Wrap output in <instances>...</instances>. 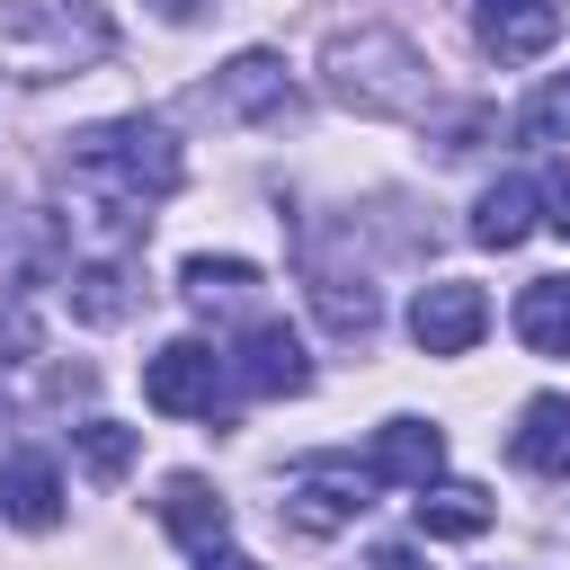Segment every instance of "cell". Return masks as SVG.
Returning <instances> with one entry per match:
<instances>
[{
	"label": "cell",
	"mask_w": 570,
	"mask_h": 570,
	"mask_svg": "<svg viewBox=\"0 0 570 570\" xmlns=\"http://www.w3.org/2000/svg\"><path fill=\"white\" fill-rule=\"evenodd\" d=\"M543 205H552V223H561V232H570V169H561V178H552V196H543Z\"/></svg>",
	"instance_id": "cell-25"
},
{
	"label": "cell",
	"mask_w": 570,
	"mask_h": 570,
	"mask_svg": "<svg viewBox=\"0 0 570 570\" xmlns=\"http://www.w3.org/2000/svg\"><path fill=\"white\" fill-rule=\"evenodd\" d=\"M517 463L525 472H543V481H570V401L561 392H534L525 410H517Z\"/></svg>",
	"instance_id": "cell-14"
},
{
	"label": "cell",
	"mask_w": 570,
	"mask_h": 570,
	"mask_svg": "<svg viewBox=\"0 0 570 570\" xmlns=\"http://www.w3.org/2000/svg\"><path fill=\"white\" fill-rule=\"evenodd\" d=\"M481 53H499V62H534V53H552L561 45V0H481Z\"/></svg>",
	"instance_id": "cell-9"
},
{
	"label": "cell",
	"mask_w": 570,
	"mask_h": 570,
	"mask_svg": "<svg viewBox=\"0 0 570 570\" xmlns=\"http://www.w3.org/2000/svg\"><path fill=\"white\" fill-rule=\"evenodd\" d=\"M107 53H116V18L98 0H9V18H0V62L18 80H62Z\"/></svg>",
	"instance_id": "cell-3"
},
{
	"label": "cell",
	"mask_w": 570,
	"mask_h": 570,
	"mask_svg": "<svg viewBox=\"0 0 570 570\" xmlns=\"http://www.w3.org/2000/svg\"><path fill=\"white\" fill-rule=\"evenodd\" d=\"M71 445H80V463H89L98 481H125L142 436H134V428H116V419H80V428H71Z\"/></svg>",
	"instance_id": "cell-20"
},
{
	"label": "cell",
	"mask_w": 570,
	"mask_h": 570,
	"mask_svg": "<svg viewBox=\"0 0 570 570\" xmlns=\"http://www.w3.org/2000/svg\"><path fill=\"white\" fill-rule=\"evenodd\" d=\"M45 347V330H36V276H18V285H0V365H27Z\"/></svg>",
	"instance_id": "cell-21"
},
{
	"label": "cell",
	"mask_w": 570,
	"mask_h": 570,
	"mask_svg": "<svg viewBox=\"0 0 570 570\" xmlns=\"http://www.w3.org/2000/svg\"><path fill=\"white\" fill-rule=\"evenodd\" d=\"M196 570H258V561H249V552H232V543H205V552H196Z\"/></svg>",
	"instance_id": "cell-24"
},
{
	"label": "cell",
	"mask_w": 570,
	"mask_h": 570,
	"mask_svg": "<svg viewBox=\"0 0 570 570\" xmlns=\"http://www.w3.org/2000/svg\"><path fill=\"white\" fill-rule=\"evenodd\" d=\"M374 490H383V481H374L365 463H347V454H312V463L285 472V499H276V508H285L294 534H338V525H356V517L374 508Z\"/></svg>",
	"instance_id": "cell-4"
},
{
	"label": "cell",
	"mask_w": 570,
	"mask_h": 570,
	"mask_svg": "<svg viewBox=\"0 0 570 570\" xmlns=\"http://www.w3.org/2000/svg\"><path fill=\"white\" fill-rule=\"evenodd\" d=\"M321 80H330V98L356 107V116H428V107H436L428 53H419L410 36H392V27H347V36H330V45H321Z\"/></svg>",
	"instance_id": "cell-1"
},
{
	"label": "cell",
	"mask_w": 570,
	"mask_h": 570,
	"mask_svg": "<svg viewBox=\"0 0 570 570\" xmlns=\"http://www.w3.org/2000/svg\"><path fill=\"white\" fill-rule=\"evenodd\" d=\"M223 365H232V383L258 392V401H294V392H312V356H303V338H294L285 321H249L240 347H232Z\"/></svg>",
	"instance_id": "cell-6"
},
{
	"label": "cell",
	"mask_w": 570,
	"mask_h": 570,
	"mask_svg": "<svg viewBox=\"0 0 570 570\" xmlns=\"http://www.w3.org/2000/svg\"><path fill=\"white\" fill-rule=\"evenodd\" d=\"M365 472L392 481V490H428V481L445 472V428H428V419H383L374 445H365Z\"/></svg>",
	"instance_id": "cell-8"
},
{
	"label": "cell",
	"mask_w": 570,
	"mask_h": 570,
	"mask_svg": "<svg viewBox=\"0 0 570 570\" xmlns=\"http://www.w3.org/2000/svg\"><path fill=\"white\" fill-rule=\"evenodd\" d=\"M517 338L534 347V356H570V276H534V285H517Z\"/></svg>",
	"instance_id": "cell-16"
},
{
	"label": "cell",
	"mask_w": 570,
	"mask_h": 570,
	"mask_svg": "<svg viewBox=\"0 0 570 570\" xmlns=\"http://www.w3.org/2000/svg\"><path fill=\"white\" fill-rule=\"evenodd\" d=\"M160 525H169L178 543L205 552V543L232 534V508H223V490H214L205 472H169V481H160Z\"/></svg>",
	"instance_id": "cell-13"
},
{
	"label": "cell",
	"mask_w": 570,
	"mask_h": 570,
	"mask_svg": "<svg viewBox=\"0 0 570 570\" xmlns=\"http://www.w3.org/2000/svg\"><path fill=\"white\" fill-rule=\"evenodd\" d=\"M410 508H419V534H436V543H472V534H490V517H499V499H490L481 481H445V472H436Z\"/></svg>",
	"instance_id": "cell-12"
},
{
	"label": "cell",
	"mask_w": 570,
	"mask_h": 570,
	"mask_svg": "<svg viewBox=\"0 0 570 570\" xmlns=\"http://www.w3.org/2000/svg\"><path fill=\"white\" fill-rule=\"evenodd\" d=\"M223 383H232V365H223L205 338H169V347L142 365V401H151L160 419H214V410H223Z\"/></svg>",
	"instance_id": "cell-5"
},
{
	"label": "cell",
	"mask_w": 570,
	"mask_h": 570,
	"mask_svg": "<svg viewBox=\"0 0 570 570\" xmlns=\"http://www.w3.org/2000/svg\"><path fill=\"white\" fill-rule=\"evenodd\" d=\"M71 169L107 196V205H160L178 178H187V160H178V134L160 125V116H107V125H80L71 134Z\"/></svg>",
	"instance_id": "cell-2"
},
{
	"label": "cell",
	"mask_w": 570,
	"mask_h": 570,
	"mask_svg": "<svg viewBox=\"0 0 570 570\" xmlns=\"http://www.w3.org/2000/svg\"><path fill=\"white\" fill-rule=\"evenodd\" d=\"M214 107H223V116H240V125H267V116H285V107H294V80H285V62H276V53H232V62L214 71Z\"/></svg>",
	"instance_id": "cell-10"
},
{
	"label": "cell",
	"mask_w": 570,
	"mask_h": 570,
	"mask_svg": "<svg viewBox=\"0 0 570 570\" xmlns=\"http://www.w3.org/2000/svg\"><path fill=\"white\" fill-rule=\"evenodd\" d=\"M312 303H321V321L338 330V338H374V285H347V276H312Z\"/></svg>",
	"instance_id": "cell-19"
},
{
	"label": "cell",
	"mask_w": 570,
	"mask_h": 570,
	"mask_svg": "<svg viewBox=\"0 0 570 570\" xmlns=\"http://www.w3.org/2000/svg\"><path fill=\"white\" fill-rule=\"evenodd\" d=\"M0 517L27 525V534H53L62 525V472L45 454H9L0 463Z\"/></svg>",
	"instance_id": "cell-11"
},
{
	"label": "cell",
	"mask_w": 570,
	"mask_h": 570,
	"mask_svg": "<svg viewBox=\"0 0 570 570\" xmlns=\"http://www.w3.org/2000/svg\"><path fill=\"white\" fill-rule=\"evenodd\" d=\"M249 285H258V267H249V258H187V267H178V294H187L196 312H214V303H240Z\"/></svg>",
	"instance_id": "cell-18"
},
{
	"label": "cell",
	"mask_w": 570,
	"mask_h": 570,
	"mask_svg": "<svg viewBox=\"0 0 570 570\" xmlns=\"http://www.w3.org/2000/svg\"><path fill=\"white\" fill-rule=\"evenodd\" d=\"M517 142H570V71H552V80L517 107Z\"/></svg>",
	"instance_id": "cell-22"
},
{
	"label": "cell",
	"mask_w": 570,
	"mask_h": 570,
	"mask_svg": "<svg viewBox=\"0 0 570 570\" xmlns=\"http://www.w3.org/2000/svg\"><path fill=\"white\" fill-rule=\"evenodd\" d=\"M125 312H134V276H125V258H89V267L71 276V321L116 330Z\"/></svg>",
	"instance_id": "cell-17"
},
{
	"label": "cell",
	"mask_w": 570,
	"mask_h": 570,
	"mask_svg": "<svg viewBox=\"0 0 570 570\" xmlns=\"http://www.w3.org/2000/svg\"><path fill=\"white\" fill-rule=\"evenodd\" d=\"M365 570H428L410 543H383V552H365Z\"/></svg>",
	"instance_id": "cell-23"
},
{
	"label": "cell",
	"mask_w": 570,
	"mask_h": 570,
	"mask_svg": "<svg viewBox=\"0 0 570 570\" xmlns=\"http://www.w3.org/2000/svg\"><path fill=\"white\" fill-rule=\"evenodd\" d=\"M481 330H490V294H481V285H463V276L419 285V303H410V338H419L428 356H463Z\"/></svg>",
	"instance_id": "cell-7"
},
{
	"label": "cell",
	"mask_w": 570,
	"mask_h": 570,
	"mask_svg": "<svg viewBox=\"0 0 570 570\" xmlns=\"http://www.w3.org/2000/svg\"><path fill=\"white\" fill-rule=\"evenodd\" d=\"M534 223H543V187H534V178H499V187L472 205V240H481V249H517Z\"/></svg>",
	"instance_id": "cell-15"
}]
</instances>
